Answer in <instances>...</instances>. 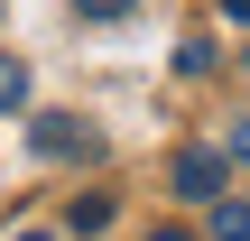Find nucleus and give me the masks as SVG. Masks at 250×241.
<instances>
[{"mask_svg": "<svg viewBox=\"0 0 250 241\" xmlns=\"http://www.w3.org/2000/svg\"><path fill=\"white\" fill-rule=\"evenodd\" d=\"M74 9H83V19H130L139 0H74Z\"/></svg>", "mask_w": 250, "mask_h": 241, "instance_id": "39448f33", "label": "nucleus"}, {"mask_svg": "<svg viewBox=\"0 0 250 241\" xmlns=\"http://www.w3.org/2000/svg\"><path fill=\"white\" fill-rule=\"evenodd\" d=\"M223 186H232V149H176V195L223 204Z\"/></svg>", "mask_w": 250, "mask_h": 241, "instance_id": "f257e3e1", "label": "nucleus"}, {"mask_svg": "<svg viewBox=\"0 0 250 241\" xmlns=\"http://www.w3.org/2000/svg\"><path fill=\"white\" fill-rule=\"evenodd\" d=\"M37 149H46V158H83V149H93V130H83L74 111H46V121H37Z\"/></svg>", "mask_w": 250, "mask_h": 241, "instance_id": "f03ea898", "label": "nucleus"}, {"mask_svg": "<svg viewBox=\"0 0 250 241\" xmlns=\"http://www.w3.org/2000/svg\"><path fill=\"white\" fill-rule=\"evenodd\" d=\"M19 102H28V65H19V56H0V111H19Z\"/></svg>", "mask_w": 250, "mask_h": 241, "instance_id": "20e7f679", "label": "nucleus"}, {"mask_svg": "<svg viewBox=\"0 0 250 241\" xmlns=\"http://www.w3.org/2000/svg\"><path fill=\"white\" fill-rule=\"evenodd\" d=\"M204 241H250V204H232V195H223V204H213V232Z\"/></svg>", "mask_w": 250, "mask_h": 241, "instance_id": "7ed1b4c3", "label": "nucleus"}, {"mask_svg": "<svg viewBox=\"0 0 250 241\" xmlns=\"http://www.w3.org/2000/svg\"><path fill=\"white\" fill-rule=\"evenodd\" d=\"M148 241H195V232H176V223H167V232H148Z\"/></svg>", "mask_w": 250, "mask_h": 241, "instance_id": "6e6552de", "label": "nucleus"}, {"mask_svg": "<svg viewBox=\"0 0 250 241\" xmlns=\"http://www.w3.org/2000/svg\"><path fill=\"white\" fill-rule=\"evenodd\" d=\"M223 19H241V28H250V0H223Z\"/></svg>", "mask_w": 250, "mask_h": 241, "instance_id": "0eeeda50", "label": "nucleus"}, {"mask_svg": "<svg viewBox=\"0 0 250 241\" xmlns=\"http://www.w3.org/2000/svg\"><path fill=\"white\" fill-rule=\"evenodd\" d=\"M232 158H250V111H241V121H232Z\"/></svg>", "mask_w": 250, "mask_h": 241, "instance_id": "423d86ee", "label": "nucleus"}, {"mask_svg": "<svg viewBox=\"0 0 250 241\" xmlns=\"http://www.w3.org/2000/svg\"><path fill=\"white\" fill-rule=\"evenodd\" d=\"M19 241H46V232H19Z\"/></svg>", "mask_w": 250, "mask_h": 241, "instance_id": "1a4fd4ad", "label": "nucleus"}]
</instances>
